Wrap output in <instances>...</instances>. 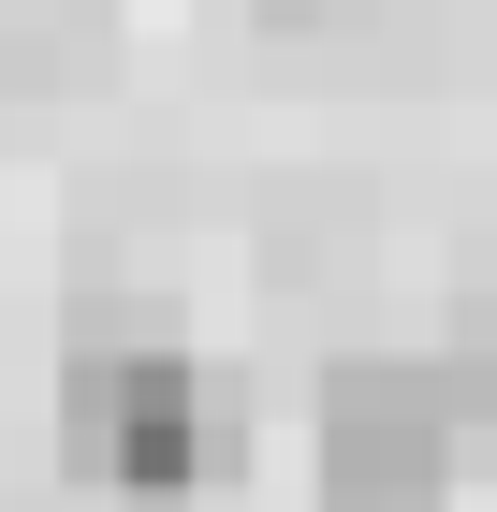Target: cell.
<instances>
[{"mask_svg":"<svg viewBox=\"0 0 497 512\" xmlns=\"http://www.w3.org/2000/svg\"><path fill=\"white\" fill-rule=\"evenodd\" d=\"M59 454L74 483L161 512V498H205L234 469V381H205L191 352H74L59 366Z\"/></svg>","mask_w":497,"mask_h":512,"instance_id":"cell-1","label":"cell"},{"mask_svg":"<svg viewBox=\"0 0 497 512\" xmlns=\"http://www.w3.org/2000/svg\"><path fill=\"white\" fill-rule=\"evenodd\" d=\"M322 512H439V498H322Z\"/></svg>","mask_w":497,"mask_h":512,"instance_id":"cell-3","label":"cell"},{"mask_svg":"<svg viewBox=\"0 0 497 512\" xmlns=\"http://www.w3.org/2000/svg\"><path fill=\"white\" fill-rule=\"evenodd\" d=\"M454 439H468V410H454L439 366H381L366 352V366L322 381V498H439Z\"/></svg>","mask_w":497,"mask_h":512,"instance_id":"cell-2","label":"cell"}]
</instances>
